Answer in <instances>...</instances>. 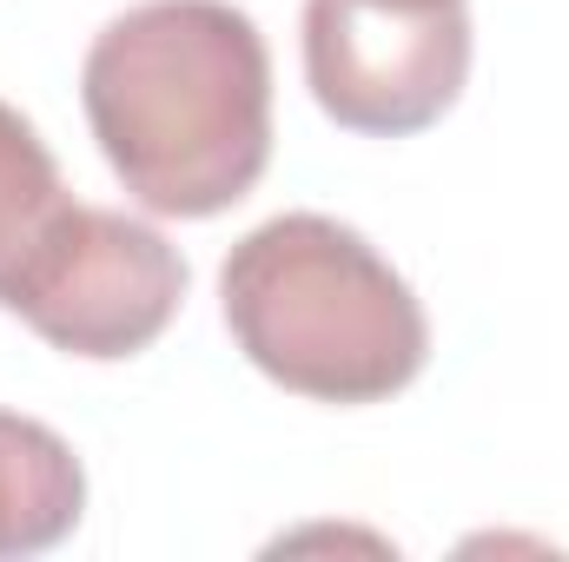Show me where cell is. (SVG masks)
<instances>
[{"instance_id":"obj_5","label":"cell","mask_w":569,"mask_h":562,"mask_svg":"<svg viewBox=\"0 0 569 562\" xmlns=\"http://www.w3.org/2000/svg\"><path fill=\"white\" fill-rule=\"evenodd\" d=\"M87 470L40 418L0 411V556H40L80 530Z\"/></svg>"},{"instance_id":"obj_2","label":"cell","mask_w":569,"mask_h":562,"mask_svg":"<svg viewBox=\"0 0 569 562\" xmlns=\"http://www.w3.org/2000/svg\"><path fill=\"white\" fill-rule=\"evenodd\" d=\"M219 304L232 344L311 404H385L430 364L418 291L365 232L325 212L252 225L219 265Z\"/></svg>"},{"instance_id":"obj_3","label":"cell","mask_w":569,"mask_h":562,"mask_svg":"<svg viewBox=\"0 0 569 562\" xmlns=\"http://www.w3.org/2000/svg\"><path fill=\"white\" fill-rule=\"evenodd\" d=\"M463 80L470 0H305V87L345 133H425Z\"/></svg>"},{"instance_id":"obj_4","label":"cell","mask_w":569,"mask_h":562,"mask_svg":"<svg viewBox=\"0 0 569 562\" xmlns=\"http://www.w3.org/2000/svg\"><path fill=\"white\" fill-rule=\"evenodd\" d=\"M186 304V259L113 205H80L33 284L13 298V318L67 358H140Z\"/></svg>"},{"instance_id":"obj_6","label":"cell","mask_w":569,"mask_h":562,"mask_svg":"<svg viewBox=\"0 0 569 562\" xmlns=\"http://www.w3.org/2000/svg\"><path fill=\"white\" fill-rule=\"evenodd\" d=\"M73 212L80 199L67 192L60 159L47 152L27 113L0 100V311H13V298L33 284Z\"/></svg>"},{"instance_id":"obj_1","label":"cell","mask_w":569,"mask_h":562,"mask_svg":"<svg viewBox=\"0 0 569 562\" xmlns=\"http://www.w3.org/2000/svg\"><path fill=\"white\" fill-rule=\"evenodd\" d=\"M113 179L159 219H219L272 165V53L232 0H140L80 67Z\"/></svg>"}]
</instances>
